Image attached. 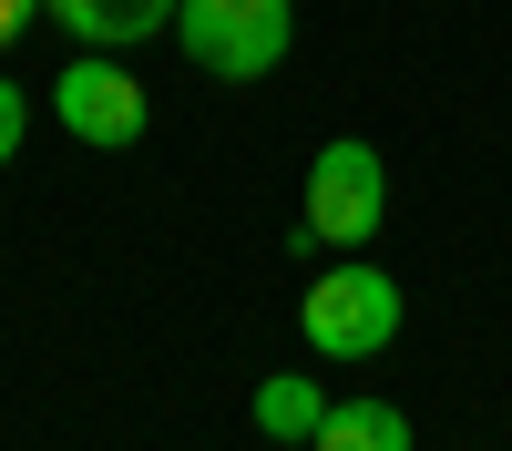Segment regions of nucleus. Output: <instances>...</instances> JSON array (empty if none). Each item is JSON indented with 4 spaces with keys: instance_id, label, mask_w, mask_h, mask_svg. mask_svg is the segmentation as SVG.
<instances>
[{
    "instance_id": "f03ea898",
    "label": "nucleus",
    "mask_w": 512,
    "mask_h": 451,
    "mask_svg": "<svg viewBox=\"0 0 512 451\" xmlns=\"http://www.w3.org/2000/svg\"><path fill=\"white\" fill-rule=\"evenodd\" d=\"M297 328H308L318 359H379L400 339V287L379 267H318L308 298H297Z\"/></svg>"
},
{
    "instance_id": "0eeeda50",
    "label": "nucleus",
    "mask_w": 512,
    "mask_h": 451,
    "mask_svg": "<svg viewBox=\"0 0 512 451\" xmlns=\"http://www.w3.org/2000/svg\"><path fill=\"white\" fill-rule=\"evenodd\" d=\"M308 451H410V410L400 400H328Z\"/></svg>"
},
{
    "instance_id": "f257e3e1",
    "label": "nucleus",
    "mask_w": 512,
    "mask_h": 451,
    "mask_svg": "<svg viewBox=\"0 0 512 451\" xmlns=\"http://www.w3.org/2000/svg\"><path fill=\"white\" fill-rule=\"evenodd\" d=\"M175 41L216 82H267L287 62V41H297V11H287V0H185Z\"/></svg>"
},
{
    "instance_id": "20e7f679",
    "label": "nucleus",
    "mask_w": 512,
    "mask_h": 451,
    "mask_svg": "<svg viewBox=\"0 0 512 451\" xmlns=\"http://www.w3.org/2000/svg\"><path fill=\"white\" fill-rule=\"evenodd\" d=\"M52 113H62V134L72 144H103V154H123L154 123V93L134 72H123L113 52H72L62 62V82H52Z\"/></svg>"
},
{
    "instance_id": "423d86ee",
    "label": "nucleus",
    "mask_w": 512,
    "mask_h": 451,
    "mask_svg": "<svg viewBox=\"0 0 512 451\" xmlns=\"http://www.w3.org/2000/svg\"><path fill=\"white\" fill-rule=\"evenodd\" d=\"M318 421H328V390L308 380V369H277V380H256V431H267V451L318 441Z\"/></svg>"
},
{
    "instance_id": "7ed1b4c3",
    "label": "nucleus",
    "mask_w": 512,
    "mask_h": 451,
    "mask_svg": "<svg viewBox=\"0 0 512 451\" xmlns=\"http://www.w3.org/2000/svg\"><path fill=\"white\" fill-rule=\"evenodd\" d=\"M379 216H390V164H379V144H359V134H338V144H318V164H308V226L318 246H338V257H359V246L379 236Z\"/></svg>"
},
{
    "instance_id": "6e6552de",
    "label": "nucleus",
    "mask_w": 512,
    "mask_h": 451,
    "mask_svg": "<svg viewBox=\"0 0 512 451\" xmlns=\"http://www.w3.org/2000/svg\"><path fill=\"white\" fill-rule=\"evenodd\" d=\"M21 123H31V103H21V82H0V164L21 154Z\"/></svg>"
},
{
    "instance_id": "39448f33",
    "label": "nucleus",
    "mask_w": 512,
    "mask_h": 451,
    "mask_svg": "<svg viewBox=\"0 0 512 451\" xmlns=\"http://www.w3.org/2000/svg\"><path fill=\"white\" fill-rule=\"evenodd\" d=\"M185 0H41V21L72 31V52H134V41L175 31Z\"/></svg>"
},
{
    "instance_id": "9d476101",
    "label": "nucleus",
    "mask_w": 512,
    "mask_h": 451,
    "mask_svg": "<svg viewBox=\"0 0 512 451\" xmlns=\"http://www.w3.org/2000/svg\"><path fill=\"white\" fill-rule=\"evenodd\" d=\"M297 451H308V441H297Z\"/></svg>"
},
{
    "instance_id": "1a4fd4ad",
    "label": "nucleus",
    "mask_w": 512,
    "mask_h": 451,
    "mask_svg": "<svg viewBox=\"0 0 512 451\" xmlns=\"http://www.w3.org/2000/svg\"><path fill=\"white\" fill-rule=\"evenodd\" d=\"M31 21H41V0H0V52H11V41H21Z\"/></svg>"
}]
</instances>
